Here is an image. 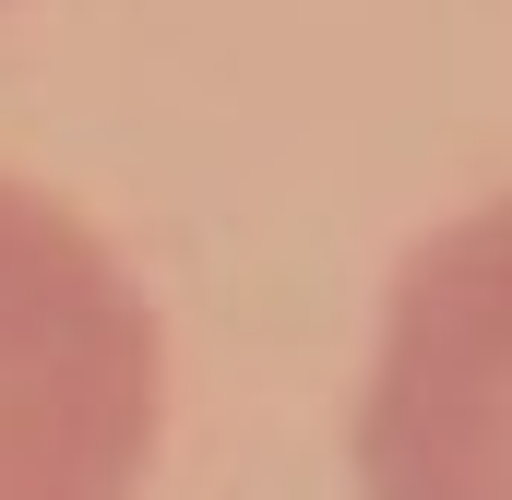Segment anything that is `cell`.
<instances>
[{"label":"cell","mask_w":512,"mask_h":500,"mask_svg":"<svg viewBox=\"0 0 512 500\" xmlns=\"http://www.w3.org/2000/svg\"><path fill=\"white\" fill-rule=\"evenodd\" d=\"M167 334L60 191L0 167V500H143Z\"/></svg>","instance_id":"cell-1"},{"label":"cell","mask_w":512,"mask_h":500,"mask_svg":"<svg viewBox=\"0 0 512 500\" xmlns=\"http://www.w3.org/2000/svg\"><path fill=\"white\" fill-rule=\"evenodd\" d=\"M358 500H512V191L405 250L358 393Z\"/></svg>","instance_id":"cell-2"}]
</instances>
